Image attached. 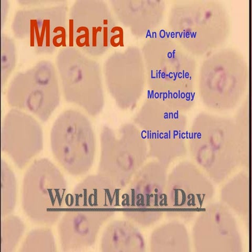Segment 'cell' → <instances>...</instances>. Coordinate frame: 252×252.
<instances>
[{
    "instance_id": "2",
    "label": "cell",
    "mask_w": 252,
    "mask_h": 252,
    "mask_svg": "<svg viewBox=\"0 0 252 252\" xmlns=\"http://www.w3.org/2000/svg\"><path fill=\"white\" fill-rule=\"evenodd\" d=\"M168 23L172 37L193 57H206L219 50L225 43L231 29L225 6L211 0L173 5Z\"/></svg>"
},
{
    "instance_id": "14",
    "label": "cell",
    "mask_w": 252,
    "mask_h": 252,
    "mask_svg": "<svg viewBox=\"0 0 252 252\" xmlns=\"http://www.w3.org/2000/svg\"><path fill=\"white\" fill-rule=\"evenodd\" d=\"M107 90L117 107L124 111L135 108L147 85L141 50L129 46L109 55L102 70Z\"/></svg>"
},
{
    "instance_id": "13",
    "label": "cell",
    "mask_w": 252,
    "mask_h": 252,
    "mask_svg": "<svg viewBox=\"0 0 252 252\" xmlns=\"http://www.w3.org/2000/svg\"><path fill=\"white\" fill-rule=\"evenodd\" d=\"M167 167L154 160L146 163L133 177L122 195L121 209L133 223L151 225L158 220L164 209Z\"/></svg>"
},
{
    "instance_id": "24",
    "label": "cell",
    "mask_w": 252,
    "mask_h": 252,
    "mask_svg": "<svg viewBox=\"0 0 252 252\" xmlns=\"http://www.w3.org/2000/svg\"><path fill=\"white\" fill-rule=\"evenodd\" d=\"M250 98L247 96L240 104L234 118L236 133L240 142L244 162L249 161Z\"/></svg>"
},
{
    "instance_id": "25",
    "label": "cell",
    "mask_w": 252,
    "mask_h": 252,
    "mask_svg": "<svg viewBox=\"0 0 252 252\" xmlns=\"http://www.w3.org/2000/svg\"><path fill=\"white\" fill-rule=\"evenodd\" d=\"M1 88L3 90L17 65V51L14 39L5 33L1 35Z\"/></svg>"
},
{
    "instance_id": "3",
    "label": "cell",
    "mask_w": 252,
    "mask_h": 252,
    "mask_svg": "<svg viewBox=\"0 0 252 252\" xmlns=\"http://www.w3.org/2000/svg\"><path fill=\"white\" fill-rule=\"evenodd\" d=\"M188 136L194 159L217 181L226 178L239 164H244L232 118L201 112L194 118Z\"/></svg>"
},
{
    "instance_id": "27",
    "label": "cell",
    "mask_w": 252,
    "mask_h": 252,
    "mask_svg": "<svg viewBox=\"0 0 252 252\" xmlns=\"http://www.w3.org/2000/svg\"><path fill=\"white\" fill-rule=\"evenodd\" d=\"M1 29H3V26L5 25L8 12L9 11V2L7 0H1Z\"/></svg>"
},
{
    "instance_id": "8",
    "label": "cell",
    "mask_w": 252,
    "mask_h": 252,
    "mask_svg": "<svg viewBox=\"0 0 252 252\" xmlns=\"http://www.w3.org/2000/svg\"><path fill=\"white\" fill-rule=\"evenodd\" d=\"M67 200L66 180L56 165L44 158L30 165L23 180L22 207L31 221L46 226L58 223Z\"/></svg>"
},
{
    "instance_id": "22",
    "label": "cell",
    "mask_w": 252,
    "mask_h": 252,
    "mask_svg": "<svg viewBox=\"0 0 252 252\" xmlns=\"http://www.w3.org/2000/svg\"><path fill=\"white\" fill-rule=\"evenodd\" d=\"M26 229L18 216L13 214L1 218L0 252H13L17 248Z\"/></svg>"
},
{
    "instance_id": "17",
    "label": "cell",
    "mask_w": 252,
    "mask_h": 252,
    "mask_svg": "<svg viewBox=\"0 0 252 252\" xmlns=\"http://www.w3.org/2000/svg\"><path fill=\"white\" fill-rule=\"evenodd\" d=\"M109 3L116 20L137 38L156 32L166 8L162 0H111Z\"/></svg>"
},
{
    "instance_id": "26",
    "label": "cell",
    "mask_w": 252,
    "mask_h": 252,
    "mask_svg": "<svg viewBox=\"0 0 252 252\" xmlns=\"http://www.w3.org/2000/svg\"><path fill=\"white\" fill-rule=\"evenodd\" d=\"M60 1H44V0H19L18 3L25 7H40L52 5Z\"/></svg>"
},
{
    "instance_id": "11",
    "label": "cell",
    "mask_w": 252,
    "mask_h": 252,
    "mask_svg": "<svg viewBox=\"0 0 252 252\" xmlns=\"http://www.w3.org/2000/svg\"><path fill=\"white\" fill-rule=\"evenodd\" d=\"M7 104L34 115L42 122L48 121L60 104L57 70L53 63L42 60L16 75L6 91Z\"/></svg>"
},
{
    "instance_id": "4",
    "label": "cell",
    "mask_w": 252,
    "mask_h": 252,
    "mask_svg": "<svg viewBox=\"0 0 252 252\" xmlns=\"http://www.w3.org/2000/svg\"><path fill=\"white\" fill-rule=\"evenodd\" d=\"M250 72L243 55L232 49H219L206 56L197 77V94L202 104L217 112L240 105L248 91Z\"/></svg>"
},
{
    "instance_id": "19",
    "label": "cell",
    "mask_w": 252,
    "mask_h": 252,
    "mask_svg": "<svg viewBox=\"0 0 252 252\" xmlns=\"http://www.w3.org/2000/svg\"><path fill=\"white\" fill-rule=\"evenodd\" d=\"M102 252H141L145 250L143 235L127 219L110 222L102 233L100 241Z\"/></svg>"
},
{
    "instance_id": "15",
    "label": "cell",
    "mask_w": 252,
    "mask_h": 252,
    "mask_svg": "<svg viewBox=\"0 0 252 252\" xmlns=\"http://www.w3.org/2000/svg\"><path fill=\"white\" fill-rule=\"evenodd\" d=\"M41 126L32 115L12 108L5 114L1 127V151L15 166L23 169L42 151Z\"/></svg>"
},
{
    "instance_id": "18",
    "label": "cell",
    "mask_w": 252,
    "mask_h": 252,
    "mask_svg": "<svg viewBox=\"0 0 252 252\" xmlns=\"http://www.w3.org/2000/svg\"><path fill=\"white\" fill-rule=\"evenodd\" d=\"M121 189L98 173L85 177L71 194L70 208L92 210H116L121 206Z\"/></svg>"
},
{
    "instance_id": "6",
    "label": "cell",
    "mask_w": 252,
    "mask_h": 252,
    "mask_svg": "<svg viewBox=\"0 0 252 252\" xmlns=\"http://www.w3.org/2000/svg\"><path fill=\"white\" fill-rule=\"evenodd\" d=\"M68 42L90 57H99L124 46V31L105 1L77 0L69 9Z\"/></svg>"
},
{
    "instance_id": "9",
    "label": "cell",
    "mask_w": 252,
    "mask_h": 252,
    "mask_svg": "<svg viewBox=\"0 0 252 252\" xmlns=\"http://www.w3.org/2000/svg\"><path fill=\"white\" fill-rule=\"evenodd\" d=\"M100 145L97 173L122 190L146 163L149 157L146 140L135 124L127 123L117 130L104 125Z\"/></svg>"
},
{
    "instance_id": "23",
    "label": "cell",
    "mask_w": 252,
    "mask_h": 252,
    "mask_svg": "<svg viewBox=\"0 0 252 252\" xmlns=\"http://www.w3.org/2000/svg\"><path fill=\"white\" fill-rule=\"evenodd\" d=\"M57 246L54 234L48 226L34 228L27 235L20 252H57Z\"/></svg>"
},
{
    "instance_id": "16",
    "label": "cell",
    "mask_w": 252,
    "mask_h": 252,
    "mask_svg": "<svg viewBox=\"0 0 252 252\" xmlns=\"http://www.w3.org/2000/svg\"><path fill=\"white\" fill-rule=\"evenodd\" d=\"M116 211L70 208L58 222L61 248L64 252L82 251L95 244L101 227Z\"/></svg>"
},
{
    "instance_id": "12",
    "label": "cell",
    "mask_w": 252,
    "mask_h": 252,
    "mask_svg": "<svg viewBox=\"0 0 252 252\" xmlns=\"http://www.w3.org/2000/svg\"><path fill=\"white\" fill-rule=\"evenodd\" d=\"M67 2L25 7L15 13L11 29L14 37L26 41L37 54H51L67 46Z\"/></svg>"
},
{
    "instance_id": "21",
    "label": "cell",
    "mask_w": 252,
    "mask_h": 252,
    "mask_svg": "<svg viewBox=\"0 0 252 252\" xmlns=\"http://www.w3.org/2000/svg\"><path fill=\"white\" fill-rule=\"evenodd\" d=\"M1 217L12 214L17 201V181L10 165L1 159Z\"/></svg>"
},
{
    "instance_id": "20",
    "label": "cell",
    "mask_w": 252,
    "mask_h": 252,
    "mask_svg": "<svg viewBox=\"0 0 252 252\" xmlns=\"http://www.w3.org/2000/svg\"><path fill=\"white\" fill-rule=\"evenodd\" d=\"M182 226L177 223L165 224L153 233L151 247L154 252H179L184 248Z\"/></svg>"
},
{
    "instance_id": "10",
    "label": "cell",
    "mask_w": 252,
    "mask_h": 252,
    "mask_svg": "<svg viewBox=\"0 0 252 252\" xmlns=\"http://www.w3.org/2000/svg\"><path fill=\"white\" fill-rule=\"evenodd\" d=\"M50 141L55 159L69 175L81 176L91 169L96 141L92 123L85 114L75 109L62 112L52 126Z\"/></svg>"
},
{
    "instance_id": "1",
    "label": "cell",
    "mask_w": 252,
    "mask_h": 252,
    "mask_svg": "<svg viewBox=\"0 0 252 252\" xmlns=\"http://www.w3.org/2000/svg\"><path fill=\"white\" fill-rule=\"evenodd\" d=\"M141 50L149 94L180 112L190 111L197 94L194 57L164 30L147 37Z\"/></svg>"
},
{
    "instance_id": "5",
    "label": "cell",
    "mask_w": 252,
    "mask_h": 252,
    "mask_svg": "<svg viewBox=\"0 0 252 252\" xmlns=\"http://www.w3.org/2000/svg\"><path fill=\"white\" fill-rule=\"evenodd\" d=\"M186 113L150 94L133 122L145 137L149 157L168 167L186 153L188 121Z\"/></svg>"
},
{
    "instance_id": "7",
    "label": "cell",
    "mask_w": 252,
    "mask_h": 252,
    "mask_svg": "<svg viewBox=\"0 0 252 252\" xmlns=\"http://www.w3.org/2000/svg\"><path fill=\"white\" fill-rule=\"evenodd\" d=\"M55 62L65 100L91 116L100 115L105 103L100 63L69 45L59 50Z\"/></svg>"
}]
</instances>
